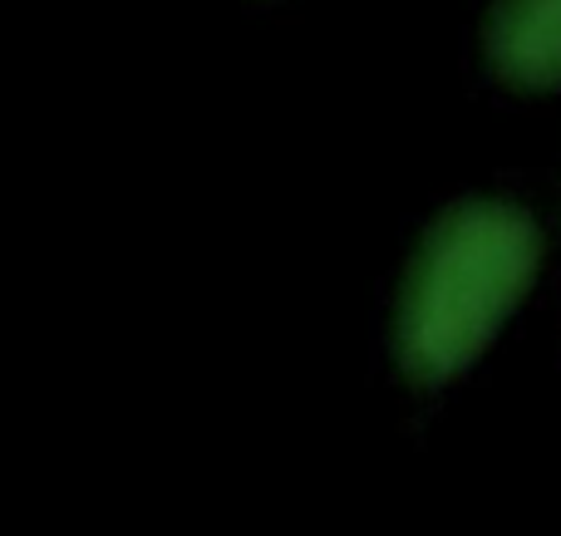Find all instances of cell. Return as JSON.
<instances>
[{
    "label": "cell",
    "instance_id": "obj_1",
    "mask_svg": "<svg viewBox=\"0 0 561 536\" xmlns=\"http://www.w3.org/2000/svg\"><path fill=\"white\" fill-rule=\"evenodd\" d=\"M542 232L517 202L468 197L424 232L404 271L394 354L409 384L434 389L463 374L527 295Z\"/></svg>",
    "mask_w": 561,
    "mask_h": 536
},
{
    "label": "cell",
    "instance_id": "obj_2",
    "mask_svg": "<svg viewBox=\"0 0 561 536\" xmlns=\"http://www.w3.org/2000/svg\"><path fill=\"white\" fill-rule=\"evenodd\" d=\"M488 65L513 89L561 84V0H493L483 30Z\"/></svg>",
    "mask_w": 561,
    "mask_h": 536
}]
</instances>
